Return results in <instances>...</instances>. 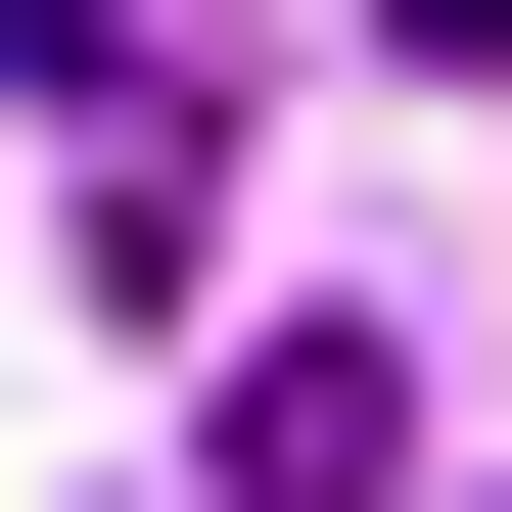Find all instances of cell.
Masks as SVG:
<instances>
[{"label": "cell", "mask_w": 512, "mask_h": 512, "mask_svg": "<svg viewBox=\"0 0 512 512\" xmlns=\"http://www.w3.org/2000/svg\"><path fill=\"white\" fill-rule=\"evenodd\" d=\"M233 512H419V326H233Z\"/></svg>", "instance_id": "1"}, {"label": "cell", "mask_w": 512, "mask_h": 512, "mask_svg": "<svg viewBox=\"0 0 512 512\" xmlns=\"http://www.w3.org/2000/svg\"><path fill=\"white\" fill-rule=\"evenodd\" d=\"M373 47H419V94H512V0H373Z\"/></svg>", "instance_id": "2"}]
</instances>
